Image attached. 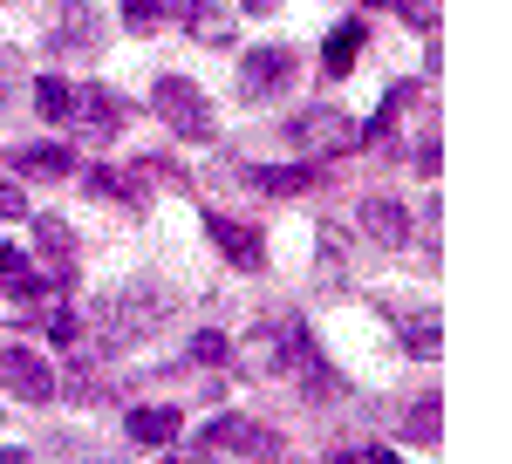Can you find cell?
Listing matches in <instances>:
<instances>
[{
  "mask_svg": "<svg viewBox=\"0 0 512 464\" xmlns=\"http://www.w3.org/2000/svg\"><path fill=\"white\" fill-rule=\"evenodd\" d=\"M178 314V301H171V287H158V280H130V287H117L110 301H96V328H103V355L110 348H123V342H144V335H158L164 321Z\"/></svg>",
  "mask_w": 512,
  "mask_h": 464,
  "instance_id": "obj_1",
  "label": "cell"
},
{
  "mask_svg": "<svg viewBox=\"0 0 512 464\" xmlns=\"http://www.w3.org/2000/svg\"><path fill=\"white\" fill-rule=\"evenodd\" d=\"M151 110L185 137V144H212V103H205V89H198L192 76H158V89H151Z\"/></svg>",
  "mask_w": 512,
  "mask_h": 464,
  "instance_id": "obj_2",
  "label": "cell"
},
{
  "mask_svg": "<svg viewBox=\"0 0 512 464\" xmlns=\"http://www.w3.org/2000/svg\"><path fill=\"white\" fill-rule=\"evenodd\" d=\"M205 451H226V458H253V464H294L287 437H274L253 417H212L205 424Z\"/></svg>",
  "mask_w": 512,
  "mask_h": 464,
  "instance_id": "obj_3",
  "label": "cell"
},
{
  "mask_svg": "<svg viewBox=\"0 0 512 464\" xmlns=\"http://www.w3.org/2000/svg\"><path fill=\"white\" fill-rule=\"evenodd\" d=\"M62 123L76 130V144H110L123 130V96L103 89V82H82V89H69V116Z\"/></svg>",
  "mask_w": 512,
  "mask_h": 464,
  "instance_id": "obj_4",
  "label": "cell"
},
{
  "mask_svg": "<svg viewBox=\"0 0 512 464\" xmlns=\"http://www.w3.org/2000/svg\"><path fill=\"white\" fill-rule=\"evenodd\" d=\"M294 82V48H280V41H260V48H246L239 55V96L246 103H267Z\"/></svg>",
  "mask_w": 512,
  "mask_h": 464,
  "instance_id": "obj_5",
  "label": "cell"
},
{
  "mask_svg": "<svg viewBox=\"0 0 512 464\" xmlns=\"http://www.w3.org/2000/svg\"><path fill=\"white\" fill-rule=\"evenodd\" d=\"M294 151H308V157H342L355 144V123L342 110H328V103H315V110H301L294 116Z\"/></svg>",
  "mask_w": 512,
  "mask_h": 464,
  "instance_id": "obj_6",
  "label": "cell"
},
{
  "mask_svg": "<svg viewBox=\"0 0 512 464\" xmlns=\"http://www.w3.org/2000/svg\"><path fill=\"white\" fill-rule=\"evenodd\" d=\"M0 389H7V396H21V403H48V396H55V369L41 362L35 348L0 342Z\"/></svg>",
  "mask_w": 512,
  "mask_h": 464,
  "instance_id": "obj_7",
  "label": "cell"
},
{
  "mask_svg": "<svg viewBox=\"0 0 512 464\" xmlns=\"http://www.w3.org/2000/svg\"><path fill=\"white\" fill-rule=\"evenodd\" d=\"M205 232H212V246H219L239 273H260V267H267V239H260L253 226H239V219H226V212H205Z\"/></svg>",
  "mask_w": 512,
  "mask_h": 464,
  "instance_id": "obj_8",
  "label": "cell"
},
{
  "mask_svg": "<svg viewBox=\"0 0 512 464\" xmlns=\"http://www.w3.org/2000/svg\"><path fill=\"white\" fill-rule=\"evenodd\" d=\"M55 48H82V55L103 48V14H96V0H62V14H55Z\"/></svg>",
  "mask_w": 512,
  "mask_h": 464,
  "instance_id": "obj_9",
  "label": "cell"
},
{
  "mask_svg": "<svg viewBox=\"0 0 512 464\" xmlns=\"http://www.w3.org/2000/svg\"><path fill=\"white\" fill-rule=\"evenodd\" d=\"M178 21H185L192 41H205V48H226V41L239 35L233 7H219V0H178Z\"/></svg>",
  "mask_w": 512,
  "mask_h": 464,
  "instance_id": "obj_10",
  "label": "cell"
},
{
  "mask_svg": "<svg viewBox=\"0 0 512 464\" xmlns=\"http://www.w3.org/2000/svg\"><path fill=\"white\" fill-rule=\"evenodd\" d=\"M362 232H369L376 246H410L417 219H410V205H403V198H369V205H362Z\"/></svg>",
  "mask_w": 512,
  "mask_h": 464,
  "instance_id": "obj_11",
  "label": "cell"
},
{
  "mask_svg": "<svg viewBox=\"0 0 512 464\" xmlns=\"http://www.w3.org/2000/svg\"><path fill=\"white\" fill-rule=\"evenodd\" d=\"M76 171V151H62V144H21L14 151V178H35V185H62Z\"/></svg>",
  "mask_w": 512,
  "mask_h": 464,
  "instance_id": "obj_12",
  "label": "cell"
},
{
  "mask_svg": "<svg viewBox=\"0 0 512 464\" xmlns=\"http://www.w3.org/2000/svg\"><path fill=\"white\" fill-rule=\"evenodd\" d=\"M287 335H294V321H274V328L246 335V342H239V362H246L253 376H280V362H287Z\"/></svg>",
  "mask_w": 512,
  "mask_h": 464,
  "instance_id": "obj_13",
  "label": "cell"
},
{
  "mask_svg": "<svg viewBox=\"0 0 512 464\" xmlns=\"http://www.w3.org/2000/svg\"><path fill=\"white\" fill-rule=\"evenodd\" d=\"M35 253L55 273H69V267H76V226H69V219H55V212H35Z\"/></svg>",
  "mask_w": 512,
  "mask_h": 464,
  "instance_id": "obj_14",
  "label": "cell"
},
{
  "mask_svg": "<svg viewBox=\"0 0 512 464\" xmlns=\"http://www.w3.org/2000/svg\"><path fill=\"white\" fill-rule=\"evenodd\" d=\"M362 41H369L362 21H335L328 41H321V69H328V76H349L355 62H362Z\"/></svg>",
  "mask_w": 512,
  "mask_h": 464,
  "instance_id": "obj_15",
  "label": "cell"
},
{
  "mask_svg": "<svg viewBox=\"0 0 512 464\" xmlns=\"http://www.w3.org/2000/svg\"><path fill=\"white\" fill-rule=\"evenodd\" d=\"M178 424H185L178 410H164V403H137L123 430H130V444H171V437H178Z\"/></svg>",
  "mask_w": 512,
  "mask_h": 464,
  "instance_id": "obj_16",
  "label": "cell"
},
{
  "mask_svg": "<svg viewBox=\"0 0 512 464\" xmlns=\"http://www.w3.org/2000/svg\"><path fill=\"white\" fill-rule=\"evenodd\" d=\"M396 335H403V348H410L417 362H431L437 348H444V328H437V314H417V321H396Z\"/></svg>",
  "mask_w": 512,
  "mask_h": 464,
  "instance_id": "obj_17",
  "label": "cell"
},
{
  "mask_svg": "<svg viewBox=\"0 0 512 464\" xmlns=\"http://www.w3.org/2000/svg\"><path fill=\"white\" fill-rule=\"evenodd\" d=\"M437 417H444V410H437V396H417V403H410V417H403V437H410V444H437V437H444Z\"/></svg>",
  "mask_w": 512,
  "mask_h": 464,
  "instance_id": "obj_18",
  "label": "cell"
},
{
  "mask_svg": "<svg viewBox=\"0 0 512 464\" xmlns=\"http://www.w3.org/2000/svg\"><path fill=\"white\" fill-rule=\"evenodd\" d=\"M246 178H253L260 192H274V198H287V192H308V185H315V178H308L301 164H274V171H246Z\"/></svg>",
  "mask_w": 512,
  "mask_h": 464,
  "instance_id": "obj_19",
  "label": "cell"
},
{
  "mask_svg": "<svg viewBox=\"0 0 512 464\" xmlns=\"http://www.w3.org/2000/svg\"><path fill=\"white\" fill-rule=\"evenodd\" d=\"M403 103H410V89H390V96H383V110H376L369 123H362V130H355V144H383V137H390V123L403 116Z\"/></svg>",
  "mask_w": 512,
  "mask_h": 464,
  "instance_id": "obj_20",
  "label": "cell"
},
{
  "mask_svg": "<svg viewBox=\"0 0 512 464\" xmlns=\"http://www.w3.org/2000/svg\"><path fill=\"white\" fill-rule=\"evenodd\" d=\"M82 185H89V198H123V205H137V178H123V171H103V164H96Z\"/></svg>",
  "mask_w": 512,
  "mask_h": 464,
  "instance_id": "obj_21",
  "label": "cell"
},
{
  "mask_svg": "<svg viewBox=\"0 0 512 464\" xmlns=\"http://www.w3.org/2000/svg\"><path fill=\"white\" fill-rule=\"evenodd\" d=\"M178 14V0H123V21L144 35V28H158V21H171Z\"/></svg>",
  "mask_w": 512,
  "mask_h": 464,
  "instance_id": "obj_22",
  "label": "cell"
},
{
  "mask_svg": "<svg viewBox=\"0 0 512 464\" xmlns=\"http://www.w3.org/2000/svg\"><path fill=\"white\" fill-rule=\"evenodd\" d=\"M35 110L48 116V123H62V116H69V82H62V76H41L35 82Z\"/></svg>",
  "mask_w": 512,
  "mask_h": 464,
  "instance_id": "obj_23",
  "label": "cell"
},
{
  "mask_svg": "<svg viewBox=\"0 0 512 464\" xmlns=\"http://www.w3.org/2000/svg\"><path fill=\"white\" fill-rule=\"evenodd\" d=\"M335 273H342V226L321 219V280H335Z\"/></svg>",
  "mask_w": 512,
  "mask_h": 464,
  "instance_id": "obj_24",
  "label": "cell"
},
{
  "mask_svg": "<svg viewBox=\"0 0 512 464\" xmlns=\"http://www.w3.org/2000/svg\"><path fill=\"white\" fill-rule=\"evenodd\" d=\"M192 362H226L233 348H226V335H192V348H185Z\"/></svg>",
  "mask_w": 512,
  "mask_h": 464,
  "instance_id": "obj_25",
  "label": "cell"
},
{
  "mask_svg": "<svg viewBox=\"0 0 512 464\" xmlns=\"http://www.w3.org/2000/svg\"><path fill=\"white\" fill-rule=\"evenodd\" d=\"M28 198H21V178H0V219H21Z\"/></svg>",
  "mask_w": 512,
  "mask_h": 464,
  "instance_id": "obj_26",
  "label": "cell"
},
{
  "mask_svg": "<svg viewBox=\"0 0 512 464\" xmlns=\"http://www.w3.org/2000/svg\"><path fill=\"white\" fill-rule=\"evenodd\" d=\"M21 273H28V260H21V246H0V287H7V280H21Z\"/></svg>",
  "mask_w": 512,
  "mask_h": 464,
  "instance_id": "obj_27",
  "label": "cell"
},
{
  "mask_svg": "<svg viewBox=\"0 0 512 464\" xmlns=\"http://www.w3.org/2000/svg\"><path fill=\"white\" fill-rule=\"evenodd\" d=\"M437 164H444V157H437V137H424V144H417V171L437 178Z\"/></svg>",
  "mask_w": 512,
  "mask_h": 464,
  "instance_id": "obj_28",
  "label": "cell"
},
{
  "mask_svg": "<svg viewBox=\"0 0 512 464\" xmlns=\"http://www.w3.org/2000/svg\"><path fill=\"white\" fill-rule=\"evenodd\" d=\"M410 21H417V28H431V21H437V0H410Z\"/></svg>",
  "mask_w": 512,
  "mask_h": 464,
  "instance_id": "obj_29",
  "label": "cell"
},
{
  "mask_svg": "<svg viewBox=\"0 0 512 464\" xmlns=\"http://www.w3.org/2000/svg\"><path fill=\"white\" fill-rule=\"evenodd\" d=\"M164 464H219V458H212V451H171Z\"/></svg>",
  "mask_w": 512,
  "mask_h": 464,
  "instance_id": "obj_30",
  "label": "cell"
},
{
  "mask_svg": "<svg viewBox=\"0 0 512 464\" xmlns=\"http://www.w3.org/2000/svg\"><path fill=\"white\" fill-rule=\"evenodd\" d=\"M0 464H28V458H21V451H0Z\"/></svg>",
  "mask_w": 512,
  "mask_h": 464,
  "instance_id": "obj_31",
  "label": "cell"
},
{
  "mask_svg": "<svg viewBox=\"0 0 512 464\" xmlns=\"http://www.w3.org/2000/svg\"><path fill=\"white\" fill-rule=\"evenodd\" d=\"M246 7H253V14H260V7H274V0H246Z\"/></svg>",
  "mask_w": 512,
  "mask_h": 464,
  "instance_id": "obj_32",
  "label": "cell"
}]
</instances>
